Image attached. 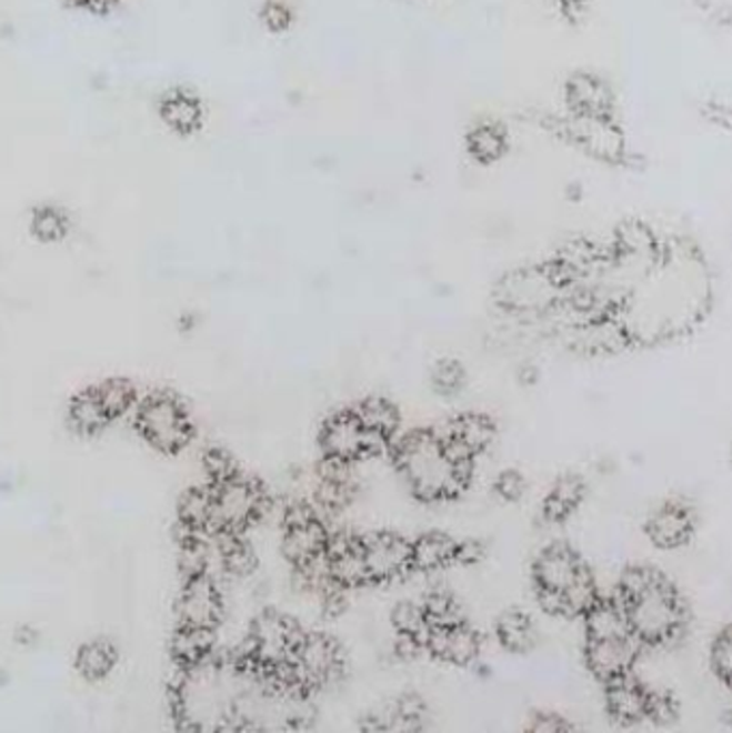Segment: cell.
Returning a JSON list of instances; mask_svg holds the SVG:
<instances>
[{"instance_id":"6da1fadb","label":"cell","mask_w":732,"mask_h":733,"mask_svg":"<svg viewBox=\"0 0 732 733\" xmlns=\"http://www.w3.org/2000/svg\"><path fill=\"white\" fill-rule=\"evenodd\" d=\"M619 600L629 631L642 647H662L685 631L688 609L660 570L633 566L623 572Z\"/></svg>"},{"instance_id":"7a4b0ae2","label":"cell","mask_w":732,"mask_h":733,"mask_svg":"<svg viewBox=\"0 0 732 733\" xmlns=\"http://www.w3.org/2000/svg\"><path fill=\"white\" fill-rule=\"evenodd\" d=\"M394 463L405 475L412 493L422 501L453 500L470 482L472 466L454 465L440 434L417 431L392 448Z\"/></svg>"},{"instance_id":"3957f363","label":"cell","mask_w":732,"mask_h":733,"mask_svg":"<svg viewBox=\"0 0 732 733\" xmlns=\"http://www.w3.org/2000/svg\"><path fill=\"white\" fill-rule=\"evenodd\" d=\"M569 280L556 261L543 265H525L507 271L493 289L500 308L518 317H541L560 303Z\"/></svg>"},{"instance_id":"277c9868","label":"cell","mask_w":732,"mask_h":733,"mask_svg":"<svg viewBox=\"0 0 732 733\" xmlns=\"http://www.w3.org/2000/svg\"><path fill=\"white\" fill-rule=\"evenodd\" d=\"M304 633L295 622L280 615L277 611L261 613L250 631L245 663L263 671H272L291 663V656L302 641Z\"/></svg>"},{"instance_id":"5b68a950","label":"cell","mask_w":732,"mask_h":733,"mask_svg":"<svg viewBox=\"0 0 732 733\" xmlns=\"http://www.w3.org/2000/svg\"><path fill=\"white\" fill-rule=\"evenodd\" d=\"M211 489H213V519L208 533L240 532L254 519H259L268 508V498L263 489L257 482L240 475H233L220 484H211Z\"/></svg>"},{"instance_id":"8992f818","label":"cell","mask_w":732,"mask_h":733,"mask_svg":"<svg viewBox=\"0 0 732 733\" xmlns=\"http://www.w3.org/2000/svg\"><path fill=\"white\" fill-rule=\"evenodd\" d=\"M139 431L153 448L174 454L192 439V424L185 409L167 394L149 396L137 413Z\"/></svg>"},{"instance_id":"52a82bcc","label":"cell","mask_w":732,"mask_h":733,"mask_svg":"<svg viewBox=\"0 0 732 733\" xmlns=\"http://www.w3.org/2000/svg\"><path fill=\"white\" fill-rule=\"evenodd\" d=\"M282 523V553L291 564L302 566L325 553L330 532L317 519L313 508L304 503H293L284 510Z\"/></svg>"},{"instance_id":"ba28073f","label":"cell","mask_w":732,"mask_h":733,"mask_svg":"<svg viewBox=\"0 0 732 733\" xmlns=\"http://www.w3.org/2000/svg\"><path fill=\"white\" fill-rule=\"evenodd\" d=\"M642 645L633 634L586 639V665L603 684L633 673Z\"/></svg>"},{"instance_id":"9c48e42d","label":"cell","mask_w":732,"mask_h":733,"mask_svg":"<svg viewBox=\"0 0 732 733\" xmlns=\"http://www.w3.org/2000/svg\"><path fill=\"white\" fill-rule=\"evenodd\" d=\"M179 626L213 629L222 620V596L208 572L185 579V588L177 604Z\"/></svg>"},{"instance_id":"30bf717a","label":"cell","mask_w":732,"mask_h":733,"mask_svg":"<svg viewBox=\"0 0 732 733\" xmlns=\"http://www.w3.org/2000/svg\"><path fill=\"white\" fill-rule=\"evenodd\" d=\"M362 551L371 581H394L412 570V542L397 533L362 538Z\"/></svg>"},{"instance_id":"8fae6325","label":"cell","mask_w":732,"mask_h":733,"mask_svg":"<svg viewBox=\"0 0 732 733\" xmlns=\"http://www.w3.org/2000/svg\"><path fill=\"white\" fill-rule=\"evenodd\" d=\"M158 117L169 132L179 138H192L208 125V106L194 89L173 87L158 101Z\"/></svg>"},{"instance_id":"7c38bea8","label":"cell","mask_w":732,"mask_h":733,"mask_svg":"<svg viewBox=\"0 0 732 733\" xmlns=\"http://www.w3.org/2000/svg\"><path fill=\"white\" fill-rule=\"evenodd\" d=\"M513 147V135L504 121L495 117H483L468 125L463 133V151L477 167L500 164Z\"/></svg>"},{"instance_id":"4fadbf2b","label":"cell","mask_w":732,"mask_h":733,"mask_svg":"<svg viewBox=\"0 0 732 733\" xmlns=\"http://www.w3.org/2000/svg\"><path fill=\"white\" fill-rule=\"evenodd\" d=\"M589 568L578 558L573 549L566 544H552L543 549L534 562V581L537 590H548L559 594L562 602V594L586 572ZM564 615V606H562Z\"/></svg>"},{"instance_id":"5bb4252c","label":"cell","mask_w":732,"mask_h":733,"mask_svg":"<svg viewBox=\"0 0 732 733\" xmlns=\"http://www.w3.org/2000/svg\"><path fill=\"white\" fill-rule=\"evenodd\" d=\"M605 689H608V710L619 723L633 725L642 719H655L660 695H653L649 689H644L633 677V673L614 682H608Z\"/></svg>"},{"instance_id":"9a60e30c","label":"cell","mask_w":732,"mask_h":733,"mask_svg":"<svg viewBox=\"0 0 732 733\" xmlns=\"http://www.w3.org/2000/svg\"><path fill=\"white\" fill-rule=\"evenodd\" d=\"M321 450L323 456L341 459L349 463L367 454V429L358 420L355 411L337 413L325 422L321 431Z\"/></svg>"},{"instance_id":"2e32d148","label":"cell","mask_w":732,"mask_h":733,"mask_svg":"<svg viewBox=\"0 0 732 733\" xmlns=\"http://www.w3.org/2000/svg\"><path fill=\"white\" fill-rule=\"evenodd\" d=\"M424 650L451 665H470L481 652V636L465 622L454 626H431L424 639Z\"/></svg>"},{"instance_id":"e0dca14e","label":"cell","mask_w":732,"mask_h":733,"mask_svg":"<svg viewBox=\"0 0 732 733\" xmlns=\"http://www.w3.org/2000/svg\"><path fill=\"white\" fill-rule=\"evenodd\" d=\"M564 103L575 119L608 121L610 117V91L591 73H573L564 82Z\"/></svg>"},{"instance_id":"ac0fdd59","label":"cell","mask_w":732,"mask_h":733,"mask_svg":"<svg viewBox=\"0 0 732 733\" xmlns=\"http://www.w3.org/2000/svg\"><path fill=\"white\" fill-rule=\"evenodd\" d=\"M646 533L660 549H676L690 542L694 533V514L681 501L663 503L646 523Z\"/></svg>"},{"instance_id":"d6986e66","label":"cell","mask_w":732,"mask_h":733,"mask_svg":"<svg viewBox=\"0 0 732 733\" xmlns=\"http://www.w3.org/2000/svg\"><path fill=\"white\" fill-rule=\"evenodd\" d=\"M457 544L451 535L442 532L422 533L412 542V570L435 572L454 564Z\"/></svg>"},{"instance_id":"ffe728a7","label":"cell","mask_w":732,"mask_h":733,"mask_svg":"<svg viewBox=\"0 0 732 733\" xmlns=\"http://www.w3.org/2000/svg\"><path fill=\"white\" fill-rule=\"evenodd\" d=\"M213 650V629L179 626L173 639V656L179 666H197L205 663Z\"/></svg>"},{"instance_id":"44dd1931","label":"cell","mask_w":732,"mask_h":733,"mask_svg":"<svg viewBox=\"0 0 732 733\" xmlns=\"http://www.w3.org/2000/svg\"><path fill=\"white\" fill-rule=\"evenodd\" d=\"M495 636L504 650L518 652V654L534 647V641H537L534 624L522 611L502 613L495 622Z\"/></svg>"},{"instance_id":"7402d4cb","label":"cell","mask_w":732,"mask_h":733,"mask_svg":"<svg viewBox=\"0 0 732 733\" xmlns=\"http://www.w3.org/2000/svg\"><path fill=\"white\" fill-rule=\"evenodd\" d=\"M447 434L454 436L459 443H463L477 456L483 450H488L489 443L495 436V429L485 415L465 413V415H461V418H457L454 422H451Z\"/></svg>"},{"instance_id":"603a6c76","label":"cell","mask_w":732,"mask_h":733,"mask_svg":"<svg viewBox=\"0 0 732 733\" xmlns=\"http://www.w3.org/2000/svg\"><path fill=\"white\" fill-rule=\"evenodd\" d=\"M584 498V482L578 475H564L543 503V516L552 523L564 521Z\"/></svg>"},{"instance_id":"cb8c5ba5","label":"cell","mask_w":732,"mask_h":733,"mask_svg":"<svg viewBox=\"0 0 732 733\" xmlns=\"http://www.w3.org/2000/svg\"><path fill=\"white\" fill-rule=\"evenodd\" d=\"M213 519V489L188 491L179 501V521L188 532H210Z\"/></svg>"},{"instance_id":"d4e9b609","label":"cell","mask_w":732,"mask_h":733,"mask_svg":"<svg viewBox=\"0 0 732 733\" xmlns=\"http://www.w3.org/2000/svg\"><path fill=\"white\" fill-rule=\"evenodd\" d=\"M358 420L371 433L382 434L392 441V436L401 426V418L394 404L384 399H367L355 409Z\"/></svg>"},{"instance_id":"484cf974","label":"cell","mask_w":732,"mask_h":733,"mask_svg":"<svg viewBox=\"0 0 732 733\" xmlns=\"http://www.w3.org/2000/svg\"><path fill=\"white\" fill-rule=\"evenodd\" d=\"M70 418L71 424L84 434H96L110 422V415L106 413L104 404L98 396L96 388L87 390L73 399Z\"/></svg>"},{"instance_id":"4316f807","label":"cell","mask_w":732,"mask_h":733,"mask_svg":"<svg viewBox=\"0 0 732 733\" xmlns=\"http://www.w3.org/2000/svg\"><path fill=\"white\" fill-rule=\"evenodd\" d=\"M257 18L265 33L280 34L291 33L298 22V11L289 0H263L259 4Z\"/></svg>"},{"instance_id":"83f0119b","label":"cell","mask_w":732,"mask_h":733,"mask_svg":"<svg viewBox=\"0 0 732 733\" xmlns=\"http://www.w3.org/2000/svg\"><path fill=\"white\" fill-rule=\"evenodd\" d=\"M117 661V654L114 650L104 643V641H96V643H89L84 645L80 652H78V671L87 677V680H102L110 669L114 665Z\"/></svg>"},{"instance_id":"f1b7e54d","label":"cell","mask_w":732,"mask_h":733,"mask_svg":"<svg viewBox=\"0 0 732 733\" xmlns=\"http://www.w3.org/2000/svg\"><path fill=\"white\" fill-rule=\"evenodd\" d=\"M390 622H392V626H394L397 633L417 636L422 643H424L427 634L431 631V624L427 620L424 606L417 604V602H410V600L394 606Z\"/></svg>"},{"instance_id":"f546056e","label":"cell","mask_w":732,"mask_h":733,"mask_svg":"<svg viewBox=\"0 0 732 733\" xmlns=\"http://www.w3.org/2000/svg\"><path fill=\"white\" fill-rule=\"evenodd\" d=\"M96 392H98V396L102 400L106 413L110 415V420L121 418L137 402V392H134L132 383H128L123 379H110V381L102 383L100 388H96Z\"/></svg>"},{"instance_id":"4dcf8cb0","label":"cell","mask_w":732,"mask_h":733,"mask_svg":"<svg viewBox=\"0 0 732 733\" xmlns=\"http://www.w3.org/2000/svg\"><path fill=\"white\" fill-rule=\"evenodd\" d=\"M422 606L431 626H454L463 622L457 600L447 592H431Z\"/></svg>"},{"instance_id":"1f68e13d","label":"cell","mask_w":732,"mask_h":733,"mask_svg":"<svg viewBox=\"0 0 732 733\" xmlns=\"http://www.w3.org/2000/svg\"><path fill=\"white\" fill-rule=\"evenodd\" d=\"M431 383H433L435 392L451 396L463 388L465 372L459 362L444 358V360H438L435 366L431 368Z\"/></svg>"},{"instance_id":"d6a6232c","label":"cell","mask_w":732,"mask_h":733,"mask_svg":"<svg viewBox=\"0 0 732 733\" xmlns=\"http://www.w3.org/2000/svg\"><path fill=\"white\" fill-rule=\"evenodd\" d=\"M711 666L715 675L732 689V624L715 636L711 647Z\"/></svg>"},{"instance_id":"836d02e7","label":"cell","mask_w":732,"mask_h":733,"mask_svg":"<svg viewBox=\"0 0 732 733\" xmlns=\"http://www.w3.org/2000/svg\"><path fill=\"white\" fill-rule=\"evenodd\" d=\"M33 233L41 241H59L63 234L68 233V220L61 211L57 209H39L33 215Z\"/></svg>"},{"instance_id":"e575fe53","label":"cell","mask_w":732,"mask_h":733,"mask_svg":"<svg viewBox=\"0 0 732 733\" xmlns=\"http://www.w3.org/2000/svg\"><path fill=\"white\" fill-rule=\"evenodd\" d=\"M205 469L210 473L211 484H220V482L238 475L233 459L224 450H210L205 454Z\"/></svg>"},{"instance_id":"d590c367","label":"cell","mask_w":732,"mask_h":733,"mask_svg":"<svg viewBox=\"0 0 732 733\" xmlns=\"http://www.w3.org/2000/svg\"><path fill=\"white\" fill-rule=\"evenodd\" d=\"M493 491L504 501L522 500L523 493H525V480L518 471H504L495 478Z\"/></svg>"},{"instance_id":"8d00e7d4","label":"cell","mask_w":732,"mask_h":733,"mask_svg":"<svg viewBox=\"0 0 732 733\" xmlns=\"http://www.w3.org/2000/svg\"><path fill=\"white\" fill-rule=\"evenodd\" d=\"M483 555H485L483 544L477 542V540H468V542H459L457 544V558H454V562H459V564H477V562L483 560Z\"/></svg>"},{"instance_id":"74e56055","label":"cell","mask_w":732,"mask_h":733,"mask_svg":"<svg viewBox=\"0 0 732 733\" xmlns=\"http://www.w3.org/2000/svg\"><path fill=\"white\" fill-rule=\"evenodd\" d=\"M530 730H534V732H559V730H569V725L564 721H560L559 716H554V714H539L534 719V723L530 725Z\"/></svg>"},{"instance_id":"f35d334b","label":"cell","mask_w":732,"mask_h":733,"mask_svg":"<svg viewBox=\"0 0 732 733\" xmlns=\"http://www.w3.org/2000/svg\"><path fill=\"white\" fill-rule=\"evenodd\" d=\"M554 7H559L560 13L569 20H575L582 11H584V4L586 0H550Z\"/></svg>"},{"instance_id":"ab89813d","label":"cell","mask_w":732,"mask_h":733,"mask_svg":"<svg viewBox=\"0 0 732 733\" xmlns=\"http://www.w3.org/2000/svg\"><path fill=\"white\" fill-rule=\"evenodd\" d=\"M73 4H80V7H91V9H106L110 4H114L117 0H70Z\"/></svg>"}]
</instances>
